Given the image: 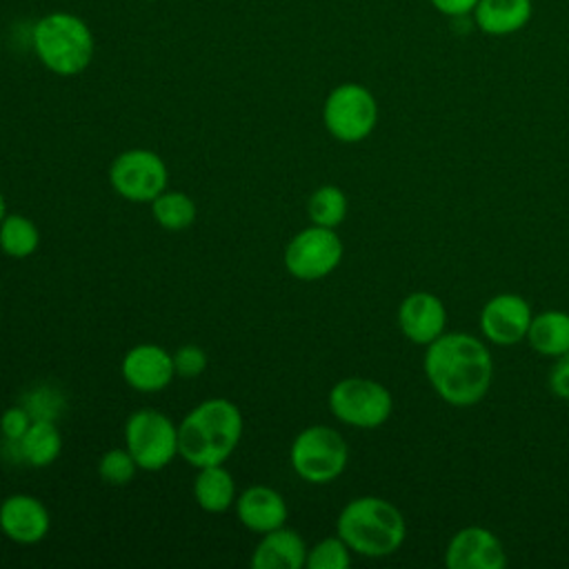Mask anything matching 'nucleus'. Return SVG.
Returning <instances> with one entry per match:
<instances>
[{"mask_svg": "<svg viewBox=\"0 0 569 569\" xmlns=\"http://www.w3.org/2000/svg\"><path fill=\"white\" fill-rule=\"evenodd\" d=\"M422 367L438 398L453 407L480 402L493 378V360L487 345L462 331H445L427 345Z\"/></svg>", "mask_w": 569, "mask_h": 569, "instance_id": "nucleus-1", "label": "nucleus"}, {"mask_svg": "<svg viewBox=\"0 0 569 569\" xmlns=\"http://www.w3.org/2000/svg\"><path fill=\"white\" fill-rule=\"evenodd\" d=\"M242 438V413L227 398L196 405L178 425V453L196 469L222 465Z\"/></svg>", "mask_w": 569, "mask_h": 569, "instance_id": "nucleus-2", "label": "nucleus"}, {"mask_svg": "<svg viewBox=\"0 0 569 569\" xmlns=\"http://www.w3.org/2000/svg\"><path fill=\"white\" fill-rule=\"evenodd\" d=\"M336 531L353 553L385 558L402 547L407 522L400 509L389 500L380 496H360L342 507L336 520Z\"/></svg>", "mask_w": 569, "mask_h": 569, "instance_id": "nucleus-3", "label": "nucleus"}, {"mask_svg": "<svg viewBox=\"0 0 569 569\" xmlns=\"http://www.w3.org/2000/svg\"><path fill=\"white\" fill-rule=\"evenodd\" d=\"M33 51L51 73L69 78L82 73L96 53L89 24L69 11H51L33 24Z\"/></svg>", "mask_w": 569, "mask_h": 569, "instance_id": "nucleus-4", "label": "nucleus"}, {"mask_svg": "<svg viewBox=\"0 0 569 569\" xmlns=\"http://www.w3.org/2000/svg\"><path fill=\"white\" fill-rule=\"evenodd\" d=\"M293 471L311 485H327L336 480L349 460V447L340 431L327 425H311L302 429L289 449Z\"/></svg>", "mask_w": 569, "mask_h": 569, "instance_id": "nucleus-5", "label": "nucleus"}, {"mask_svg": "<svg viewBox=\"0 0 569 569\" xmlns=\"http://www.w3.org/2000/svg\"><path fill=\"white\" fill-rule=\"evenodd\" d=\"M124 447L133 456L138 469L160 471L180 456L178 425L158 409H138L124 422Z\"/></svg>", "mask_w": 569, "mask_h": 569, "instance_id": "nucleus-6", "label": "nucleus"}, {"mask_svg": "<svg viewBox=\"0 0 569 569\" xmlns=\"http://www.w3.org/2000/svg\"><path fill=\"white\" fill-rule=\"evenodd\" d=\"M331 413L356 429L382 427L393 409V398L385 385L371 378H342L329 391Z\"/></svg>", "mask_w": 569, "mask_h": 569, "instance_id": "nucleus-7", "label": "nucleus"}, {"mask_svg": "<svg viewBox=\"0 0 569 569\" xmlns=\"http://www.w3.org/2000/svg\"><path fill=\"white\" fill-rule=\"evenodd\" d=\"M322 122L338 142H360L376 129L378 102L367 87L342 82L325 98Z\"/></svg>", "mask_w": 569, "mask_h": 569, "instance_id": "nucleus-8", "label": "nucleus"}, {"mask_svg": "<svg viewBox=\"0 0 569 569\" xmlns=\"http://www.w3.org/2000/svg\"><path fill=\"white\" fill-rule=\"evenodd\" d=\"M113 191L129 202H153L169 182L164 160L151 149H127L109 167Z\"/></svg>", "mask_w": 569, "mask_h": 569, "instance_id": "nucleus-9", "label": "nucleus"}, {"mask_svg": "<svg viewBox=\"0 0 569 569\" xmlns=\"http://www.w3.org/2000/svg\"><path fill=\"white\" fill-rule=\"evenodd\" d=\"M342 251V240L333 229L311 224L284 247V267L298 280H320L340 264Z\"/></svg>", "mask_w": 569, "mask_h": 569, "instance_id": "nucleus-10", "label": "nucleus"}, {"mask_svg": "<svg viewBox=\"0 0 569 569\" xmlns=\"http://www.w3.org/2000/svg\"><path fill=\"white\" fill-rule=\"evenodd\" d=\"M531 318V307L522 296L498 293L480 309V331L489 342L511 347L527 338Z\"/></svg>", "mask_w": 569, "mask_h": 569, "instance_id": "nucleus-11", "label": "nucleus"}, {"mask_svg": "<svg viewBox=\"0 0 569 569\" xmlns=\"http://www.w3.org/2000/svg\"><path fill=\"white\" fill-rule=\"evenodd\" d=\"M449 569H502L507 553L500 538L480 525H469L456 531L445 549Z\"/></svg>", "mask_w": 569, "mask_h": 569, "instance_id": "nucleus-12", "label": "nucleus"}, {"mask_svg": "<svg viewBox=\"0 0 569 569\" xmlns=\"http://www.w3.org/2000/svg\"><path fill=\"white\" fill-rule=\"evenodd\" d=\"M124 382L142 393H156L171 385L176 378L173 353L160 345L142 342L131 347L120 365Z\"/></svg>", "mask_w": 569, "mask_h": 569, "instance_id": "nucleus-13", "label": "nucleus"}, {"mask_svg": "<svg viewBox=\"0 0 569 569\" xmlns=\"http://www.w3.org/2000/svg\"><path fill=\"white\" fill-rule=\"evenodd\" d=\"M51 527L49 509L31 493H13L0 502V529L18 545L44 540Z\"/></svg>", "mask_w": 569, "mask_h": 569, "instance_id": "nucleus-14", "label": "nucleus"}, {"mask_svg": "<svg viewBox=\"0 0 569 569\" xmlns=\"http://www.w3.org/2000/svg\"><path fill=\"white\" fill-rule=\"evenodd\" d=\"M445 325L447 309L436 293L413 291L398 307V327L413 345H431L445 333Z\"/></svg>", "mask_w": 569, "mask_h": 569, "instance_id": "nucleus-15", "label": "nucleus"}, {"mask_svg": "<svg viewBox=\"0 0 569 569\" xmlns=\"http://www.w3.org/2000/svg\"><path fill=\"white\" fill-rule=\"evenodd\" d=\"M287 502L280 491L267 485H251L236 498L238 520L256 533H267L287 522Z\"/></svg>", "mask_w": 569, "mask_h": 569, "instance_id": "nucleus-16", "label": "nucleus"}, {"mask_svg": "<svg viewBox=\"0 0 569 569\" xmlns=\"http://www.w3.org/2000/svg\"><path fill=\"white\" fill-rule=\"evenodd\" d=\"M307 545L296 529L278 527L262 533L251 553L253 569H302L307 565Z\"/></svg>", "mask_w": 569, "mask_h": 569, "instance_id": "nucleus-17", "label": "nucleus"}, {"mask_svg": "<svg viewBox=\"0 0 569 569\" xmlns=\"http://www.w3.org/2000/svg\"><path fill=\"white\" fill-rule=\"evenodd\" d=\"M533 13L531 0H478L473 16L480 31L489 36H509L520 31Z\"/></svg>", "mask_w": 569, "mask_h": 569, "instance_id": "nucleus-18", "label": "nucleus"}, {"mask_svg": "<svg viewBox=\"0 0 569 569\" xmlns=\"http://www.w3.org/2000/svg\"><path fill=\"white\" fill-rule=\"evenodd\" d=\"M193 498L198 507L209 513L227 511L238 498L233 476L222 465L200 467L193 478Z\"/></svg>", "mask_w": 569, "mask_h": 569, "instance_id": "nucleus-19", "label": "nucleus"}, {"mask_svg": "<svg viewBox=\"0 0 569 569\" xmlns=\"http://www.w3.org/2000/svg\"><path fill=\"white\" fill-rule=\"evenodd\" d=\"M527 340L533 351L547 358H560L569 351V313L549 309L531 318Z\"/></svg>", "mask_w": 569, "mask_h": 569, "instance_id": "nucleus-20", "label": "nucleus"}, {"mask_svg": "<svg viewBox=\"0 0 569 569\" xmlns=\"http://www.w3.org/2000/svg\"><path fill=\"white\" fill-rule=\"evenodd\" d=\"M20 458L31 467H49L62 451V436L53 420L38 418L29 425L27 433L16 442Z\"/></svg>", "mask_w": 569, "mask_h": 569, "instance_id": "nucleus-21", "label": "nucleus"}, {"mask_svg": "<svg viewBox=\"0 0 569 569\" xmlns=\"http://www.w3.org/2000/svg\"><path fill=\"white\" fill-rule=\"evenodd\" d=\"M40 244V231L22 213H7L0 222V249L9 258H27Z\"/></svg>", "mask_w": 569, "mask_h": 569, "instance_id": "nucleus-22", "label": "nucleus"}, {"mask_svg": "<svg viewBox=\"0 0 569 569\" xmlns=\"http://www.w3.org/2000/svg\"><path fill=\"white\" fill-rule=\"evenodd\" d=\"M153 220L167 229V231H182L193 224L196 220V202L184 193L176 189H164L153 202H151Z\"/></svg>", "mask_w": 569, "mask_h": 569, "instance_id": "nucleus-23", "label": "nucleus"}, {"mask_svg": "<svg viewBox=\"0 0 569 569\" xmlns=\"http://www.w3.org/2000/svg\"><path fill=\"white\" fill-rule=\"evenodd\" d=\"M347 196L340 187L322 184L311 193L307 202V213L311 224L336 229L347 218Z\"/></svg>", "mask_w": 569, "mask_h": 569, "instance_id": "nucleus-24", "label": "nucleus"}, {"mask_svg": "<svg viewBox=\"0 0 569 569\" xmlns=\"http://www.w3.org/2000/svg\"><path fill=\"white\" fill-rule=\"evenodd\" d=\"M349 565H351V549L336 533V536L318 540L307 551V565L305 567H309V569H347Z\"/></svg>", "mask_w": 569, "mask_h": 569, "instance_id": "nucleus-25", "label": "nucleus"}, {"mask_svg": "<svg viewBox=\"0 0 569 569\" xmlns=\"http://www.w3.org/2000/svg\"><path fill=\"white\" fill-rule=\"evenodd\" d=\"M138 471V465L133 460V456L124 449H109L102 453L100 462H98V473L100 478L111 485V487H124L133 480Z\"/></svg>", "mask_w": 569, "mask_h": 569, "instance_id": "nucleus-26", "label": "nucleus"}, {"mask_svg": "<svg viewBox=\"0 0 569 569\" xmlns=\"http://www.w3.org/2000/svg\"><path fill=\"white\" fill-rule=\"evenodd\" d=\"M173 367L176 376L198 378L207 367V353L198 345H182L173 351Z\"/></svg>", "mask_w": 569, "mask_h": 569, "instance_id": "nucleus-27", "label": "nucleus"}, {"mask_svg": "<svg viewBox=\"0 0 569 569\" xmlns=\"http://www.w3.org/2000/svg\"><path fill=\"white\" fill-rule=\"evenodd\" d=\"M31 422H33V418L27 411V407H22V405L9 407L0 416V433L7 442H18L27 433Z\"/></svg>", "mask_w": 569, "mask_h": 569, "instance_id": "nucleus-28", "label": "nucleus"}, {"mask_svg": "<svg viewBox=\"0 0 569 569\" xmlns=\"http://www.w3.org/2000/svg\"><path fill=\"white\" fill-rule=\"evenodd\" d=\"M549 389L553 396L569 400V351L556 358V365L549 371Z\"/></svg>", "mask_w": 569, "mask_h": 569, "instance_id": "nucleus-29", "label": "nucleus"}, {"mask_svg": "<svg viewBox=\"0 0 569 569\" xmlns=\"http://www.w3.org/2000/svg\"><path fill=\"white\" fill-rule=\"evenodd\" d=\"M431 4L445 16H465L476 9L478 0H431Z\"/></svg>", "mask_w": 569, "mask_h": 569, "instance_id": "nucleus-30", "label": "nucleus"}, {"mask_svg": "<svg viewBox=\"0 0 569 569\" xmlns=\"http://www.w3.org/2000/svg\"><path fill=\"white\" fill-rule=\"evenodd\" d=\"M4 216H7V202H4V196H2V191H0V222H2Z\"/></svg>", "mask_w": 569, "mask_h": 569, "instance_id": "nucleus-31", "label": "nucleus"}]
</instances>
